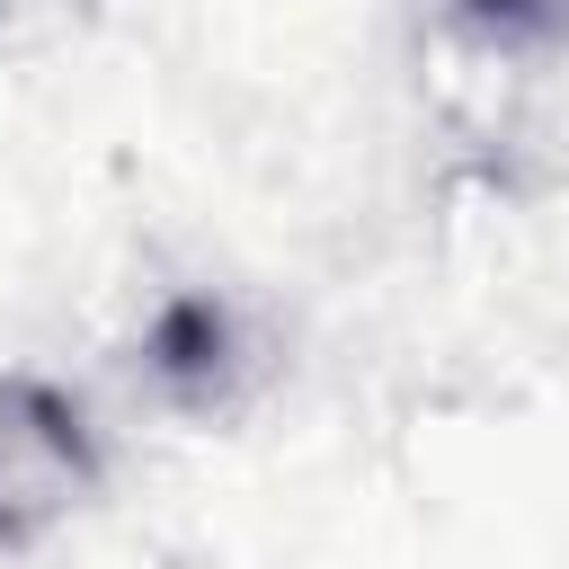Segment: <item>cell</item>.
Returning a JSON list of instances; mask_svg holds the SVG:
<instances>
[{"label":"cell","mask_w":569,"mask_h":569,"mask_svg":"<svg viewBox=\"0 0 569 569\" xmlns=\"http://www.w3.org/2000/svg\"><path fill=\"white\" fill-rule=\"evenodd\" d=\"M462 18L498 36H533V27H569V0H462Z\"/></svg>","instance_id":"3"},{"label":"cell","mask_w":569,"mask_h":569,"mask_svg":"<svg viewBox=\"0 0 569 569\" xmlns=\"http://www.w3.org/2000/svg\"><path fill=\"white\" fill-rule=\"evenodd\" d=\"M151 373L169 400H213V382L231 373V311L213 293H187L151 320Z\"/></svg>","instance_id":"2"},{"label":"cell","mask_w":569,"mask_h":569,"mask_svg":"<svg viewBox=\"0 0 569 569\" xmlns=\"http://www.w3.org/2000/svg\"><path fill=\"white\" fill-rule=\"evenodd\" d=\"M98 480V436L71 391L0 373V551L44 542Z\"/></svg>","instance_id":"1"}]
</instances>
